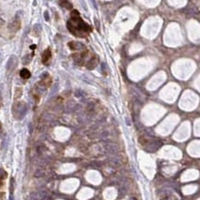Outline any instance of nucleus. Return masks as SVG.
<instances>
[{"label": "nucleus", "instance_id": "nucleus-1", "mask_svg": "<svg viewBox=\"0 0 200 200\" xmlns=\"http://www.w3.org/2000/svg\"><path fill=\"white\" fill-rule=\"evenodd\" d=\"M67 28L73 35L77 37H84L92 31L91 26L84 22L78 12V10H72L71 13V19L67 22Z\"/></svg>", "mask_w": 200, "mask_h": 200}, {"label": "nucleus", "instance_id": "nucleus-2", "mask_svg": "<svg viewBox=\"0 0 200 200\" xmlns=\"http://www.w3.org/2000/svg\"><path fill=\"white\" fill-rule=\"evenodd\" d=\"M25 112V104L23 102H17L13 105L12 113L16 118H21Z\"/></svg>", "mask_w": 200, "mask_h": 200}, {"label": "nucleus", "instance_id": "nucleus-3", "mask_svg": "<svg viewBox=\"0 0 200 200\" xmlns=\"http://www.w3.org/2000/svg\"><path fill=\"white\" fill-rule=\"evenodd\" d=\"M98 64V57L96 55H93L91 58L88 59V61L86 62V68L88 70H93L95 69L97 65Z\"/></svg>", "mask_w": 200, "mask_h": 200}, {"label": "nucleus", "instance_id": "nucleus-4", "mask_svg": "<svg viewBox=\"0 0 200 200\" xmlns=\"http://www.w3.org/2000/svg\"><path fill=\"white\" fill-rule=\"evenodd\" d=\"M20 26H21V20L19 18L16 17V19L13 20L12 23L9 25V29L13 32H16L20 29Z\"/></svg>", "mask_w": 200, "mask_h": 200}, {"label": "nucleus", "instance_id": "nucleus-5", "mask_svg": "<svg viewBox=\"0 0 200 200\" xmlns=\"http://www.w3.org/2000/svg\"><path fill=\"white\" fill-rule=\"evenodd\" d=\"M161 146H162V143H161L160 141H158V140H155L154 142H151V143L149 144V146H148V147H147V149H148L150 152H155L156 150H158V148H159Z\"/></svg>", "mask_w": 200, "mask_h": 200}, {"label": "nucleus", "instance_id": "nucleus-6", "mask_svg": "<svg viewBox=\"0 0 200 200\" xmlns=\"http://www.w3.org/2000/svg\"><path fill=\"white\" fill-rule=\"evenodd\" d=\"M69 47L71 49V50H83L84 48V45H82L81 43L78 42H74V41H71L68 44Z\"/></svg>", "mask_w": 200, "mask_h": 200}, {"label": "nucleus", "instance_id": "nucleus-7", "mask_svg": "<svg viewBox=\"0 0 200 200\" xmlns=\"http://www.w3.org/2000/svg\"><path fill=\"white\" fill-rule=\"evenodd\" d=\"M51 58V51L49 48H46L42 53V62L44 64H46Z\"/></svg>", "mask_w": 200, "mask_h": 200}, {"label": "nucleus", "instance_id": "nucleus-8", "mask_svg": "<svg viewBox=\"0 0 200 200\" xmlns=\"http://www.w3.org/2000/svg\"><path fill=\"white\" fill-rule=\"evenodd\" d=\"M51 83H52V80L50 78V76H49L47 73H45V74L43 76L42 81H41V84H42L45 87H49V86L51 85Z\"/></svg>", "mask_w": 200, "mask_h": 200}, {"label": "nucleus", "instance_id": "nucleus-9", "mask_svg": "<svg viewBox=\"0 0 200 200\" xmlns=\"http://www.w3.org/2000/svg\"><path fill=\"white\" fill-rule=\"evenodd\" d=\"M58 3H59V6H61L62 7H64V8H66V9L70 10V9L72 8V4L70 1H68V0H59Z\"/></svg>", "mask_w": 200, "mask_h": 200}, {"label": "nucleus", "instance_id": "nucleus-10", "mask_svg": "<svg viewBox=\"0 0 200 200\" xmlns=\"http://www.w3.org/2000/svg\"><path fill=\"white\" fill-rule=\"evenodd\" d=\"M19 76L24 80L29 79V78L31 77L30 71H29V70H27V69H22V70L19 71Z\"/></svg>", "mask_w": 200, "mask_h": 200}, {"label": "nucleus", "instance_id": "nucleus-11", "mask_svg": "<svg viewBox=\"0 0 200 200\" xmlns=\"http://www.w3.org/2000/svg\"><path fill=\"white\" fill-rule=\"evenodd\" d=\"M22 96V89L20 87H17L15 89V94H14V98L15 99H19L20 98V97Z\"/></svg>", "mask_w": 200, "mask_h": 200}, {"label": "nucleus", "instance_id": "nucleus-12", "mask_svg": "<svg viewBox=\"0 0 200 200\" xmlns=\"http://www.w3.org/2000/svg\"><path fill=\"white\" fill-rule=\"evenodd\" d=\"M32 32H33L34 36H36V37L39 36V35H40V33H41V27H40V25L39 24L34 25L33 30H32Z\"/></svg>", "mask_w": 200, "mask_h": 200}, {"label": "nucleus", "instance_id": "nucleus-13", "mask_svg": "<svg viewBox=\"0 0 200 200\" xmlns=\"http://www.w3.org/2000/svg\"><path fill=\"white\" fill-rule=\"evenodd\" d=\"M6 176H7V173H6V171H5L4 170H1V169H0V180H2V181H3Z\"/></svg>", "mask_w": 200, "mask_h": 200}, {"label": "nucleus", "instance_id": "nucleus-14", "mask_svg": "<svg viewBox=\"0 0 200 200\" xmlns=\"http://www.w3.org/2000/svg\"><path fill=\"white\" fill-rule=\"evenodd\" d=\"M44 15H45V20H46V21H48V20H49L48 12H47V11H45V13H44Z\"/></svg>", "mask_w": 200, "mask_h": 200}, {"label": "nucleus", "instance_id": "nucleus-15", "mask_svg": "<svg viewBox=\"0 0 200 200\" xmlns=\"http://www.w3.org/2000/svg\"><path fill=\"white\" fill-rule=\"evenodd\" d=\"M31 48H32V49H34V48H36V45H32V46H31Z\"/></svg>", "mask_w": 200, "mask_h": 200}, {"label": "nucleus", "instance_id": "nucleus-16", "mask_svg": "<svg viewBox=\"0 0 200 200\" xmlns=\"http://www.w3.org/2000/svg\"><path fill=\"white\" fill-rule=\"evenodd\" d=\"M0 107H1V99H0Z\"/></svg>", "mask_w": 200, "mask_h": 200}, {"label": "nucleus", "instance_id": "nucleus-17", "mask_svg": "<svg viewBox=\"0 0 200 200\" xmlns=\"http://www.w3.org/2000/svg\"><path fill=\"white\" fill-rule=\"evenodd\" d=\"M0 128H1V123H0Z\"/></svg>", "mask_w": 200, "mask_h": 200}]
</instances>
